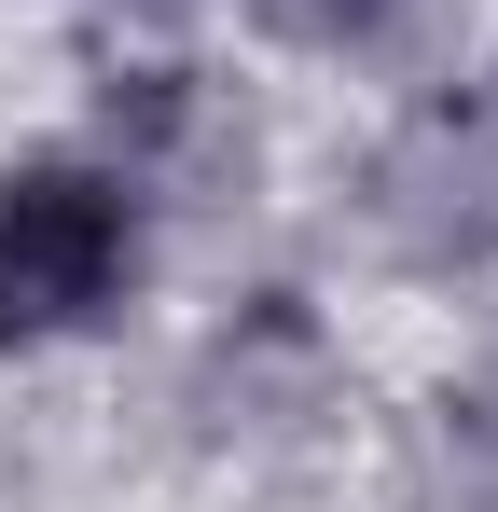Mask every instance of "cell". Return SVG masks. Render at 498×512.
I'll use <instances>...</instances> for the list:
<instances>
[{"label":"cell","instance_id":"obj_1","mask_svg":"<svg viewBox=\"0 0 498 512\" xmlns=\"http://www.w3.org/2000/svg\"><path fill=\"white\" fill-rule=\"evenodd\" d=\"M125 250H139V222H125V180L97 167H14L0 180V333H83L111 291H125Z\"/></svg>","mask_w":498,"mask_h":512},{"label":"cell","instance_id":"obj_2","mask_svg":"<svg viewBox=\"0 0 498 512\" xmlns=\"http://www.w3.org/2000/svg\"><path fill=\"white\" fill-rule=\"evenodd\" d=\"M388 236L415 263H485L498 250V111H415L402 139H388Z\"/></svg>","mask_w":498,"mask_h":512},{"label":"cell","instance_id":"obj_3","mask_svg":"<svg viewBox=\"0 0 498 512\" xmlns=\"http://www.w3.org/2000/svg\"><path fill=\"white\" fill-rule=\"evenodd\" d=\"M249 14H263L277 42H360V28H374V14H402V0H249Z\"/></svg>","mask_w":498,"mask_h":512},{"label":"cell","instance_id":"obj_4","mask_svg":"<svg viewBox=\"0 0 498 512\" xmlns=\"http://www.w3.org/2000/svg\"><path fill=\"white\" fill-rule=\"evenodd\" d=\"M111 14H180V0H111Z\"/></svg>","mask_w":498,"mask_h":512}]
</instances>
